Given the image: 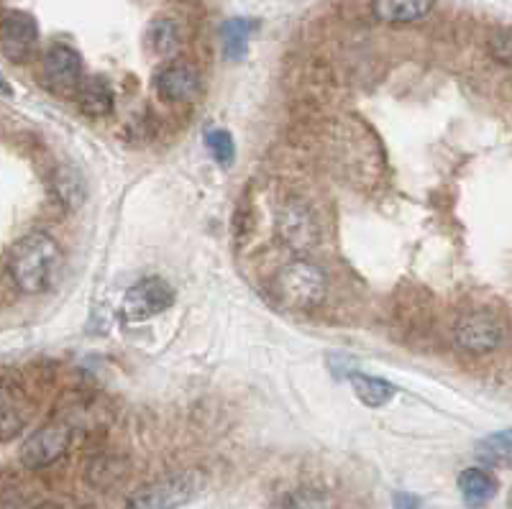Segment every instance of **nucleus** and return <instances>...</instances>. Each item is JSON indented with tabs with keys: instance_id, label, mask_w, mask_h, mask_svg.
Instances as JSON below:
<instances>
[{
	"instance_id": "f257e3e1",
	"label": "nucleus",
	"mask_w": 512,
	"mask_h": 509,
	"mask_svg": "<svg viewBox=\"0 0 512 509\" xmlns=\"http://www.w3.org/2000/svg\"><path fill=\"white\" fill-rule=\"evenodd\" d=\"M62 264V249L49 233H29L18 243H13L8 254V272L13 284L26 295L47 292L54 284L57 269Z\"/></svg>"
},
{
	"instance_id": "f03ea898",
	"label": "nucleus",
	"mask_w": 512,
	"mask_h": 509,
	"mask_svg": "<svg viewBox=\"0 0 512 509\" xmlns=\"http://www.w3.org/2000/svg\"><path fill=\"white\" fill-rule=\"evenodd\" d=\"M326 290V272L318 264L305 259L290 261L287 267L280 269L277 279H274V292L292 310L318 307L323 302V297H326Z\"/></svg>"
},
{
	"instance_id": "7ed1b4c3",
	"label": "nucleus",
	"mask_w": 512,
	"mask_h": 509,
	"mask_svg": "<svg viewBox=\"0 0 512 509\" xmlns=\"http://www.w3.org/2000/svg\"><path fill=\"white\" fill-rule=\"evenodd\" d=\"M198 476L195 474H172L164 479L152 481L128 499L126 509H180L198 492Z\"/></svg>"
},
{
	"instance_id": "20e7f679",
	"label": "nucleus",
	"mask_w": 512,
	"mask_h": 509,
	"mask_svg": "<svg viewBox=\"0 0 512 509\" xmlns=\"http://www.w3.org/2000/svg\"><path fill=\"white\" fill-rule=\"evenodd\" d=\"M172 302H175L172 284L164 282L162 277L141 279V282H136L134 287L123 295L121 315L128 323H144V320L169 310Z\"/></svg>"
},
{
	"instance_id": "39448f33",
	"label": "nucleus",
	"mask_w": 512,
	"mask_h": 509,
	"mask_svg": "<svg viewBox=\"0 0 512 509\" xmlns=\"http://www.w3.org/2000/svg\"><path fill=\"white\" fill-rule=\"evenodd\" d=\"M82 80V59L67 44H54L44 54V82L59 98H77Z\"/></svg>"
},
{
	"instance_id": "423d86ee",
	"label": "nucleus",
	"mask_w": 512,
	"mask_h": 509,
	"mask_svg": "<svg viewBox=\"0 0 512 509\" xmlns=\"http://www.w3.org/2000/svg\"><path fill=\"white\" fill-rule=\"evenodd\" d=\"M72 443V430L70 425L64 423H49L44 428L36 430L34 435L26 438L21 446V463L26 469H47L52 463L67 453Z\"/></svg>"
},
{
	"instance_id": "0eeeda50",
	"label": "nucleus",
	"mask_w": 512,
	"mask_h": 509,
	"mask_svg": "<svg viewBox=\"0 0 512 509\" xmlns=\"http://www.w3.org/2000/svg\"><path fill=\"white\" fill-rule=\"evenodd\" d=\"M454 341L466 353L497 351L505 341V328L489 313H469L456 323Z\"/></svg>"
},
{
	"instance_id": "6e6552de",
	"label": "nucleus",
	"mask_w": 512,
	"mask_h": 509,
	"mask_svg": "<svg viewBox=\"0 0 512 509\" xmlns=\"http://www.w3.org/2000/svg\"><path fill=\"white\" fill-rule=\"evenodd\" d=\"M39 44L36 18L26 11H6L0 18V47L11 62H26Z\"/></svg>"
},
{
	"instance_id": "1a4fd4ad",
	"label": "nucleus",
	"mask_w": 512,
	"mask_h": 509,
	"mask_svg": "<svg viewBox=\"0 0 512 509\" xmlns=\"http://www.w3.org/2000/svg\"><path fill=\"white\" fill-rule=\"evenodd\" d=\"M154 87L169 103H187L200 93V75L192 64L172 62L157 72Z\"/></svg>"
},
{
	"instance_id": "9d476101",
	"label": "nucleus",
	"mask_w": 512,
	"mask_h": 509,
	"mask_svg": "<svg viewBox=\"0 0 512 509\" xmlns=\"http://www.w3.org/2000/svg\"><path fill=\"white\" fill-rule=\"evenodd\" d=\"M436 0H372V13L377 21L390 26L415 24L431 16Z\"/></svg>"
},
{
	"instance_id": "9b49d317",
	"label": "nucleus",
	"mask_w": 512,
	"mask_h": 509,
	"mask_svg": "<svg viewBox=\"0 0 512 509\" xmlns=\"http://www.w3.org/2000/svg\"><path fill=\"white\" fill-rule=\"evenodd\" d=\"M52 190L54 197L62 203V208L70 210V213L80 210L82 203H85V197H88L85 177H82L80 169L72 167V164H62V167L54 169Z\"/></svg>"
},
{
	"instance_id": "f8f14e48",
	"label": "nucleus",
	"mask_w": 512,
	"mask_h": 509,
	"mask_svg": "<svg viewBox=\"0 0 512 509\" xmlns=\"http://www.w3.org/2000/svg\"><path fill=\"white\" fill-rule=\"evenodd\" d=\"M497 479L489 471L484 469H464L459 476V492H461V499H464V504L469 509H479L484 507V504H489L492 499L497 497Z\"/></svg>"
},
{
	"instance_id": "ddd939ff",
	"label": "nucleus",
	"mask_w": 512,
	"mask_h": 509,
	"mask_svg": "<svg viewBox=\"0 0 512 509\" xmlns=\"http://www.w3.org/2000/svg\"><path fill=\"white\" fill-rule=\"evenodd\" d=\"M77 103L80 110L90 118H103L113 110V90L108 85V80L100 75L85 77L77 90Z\"/></svg>"
},
{
	"instance_id": "4468645a",
	"label": "nucleus",
	"mask_w": 512,
	"mask_h": 509,
	"mask_svg": "<svg viewBox=\"0 0 512 509\" xmlns=\"http://www.w3.org/2000/svg\"><path fill=\"white\" fill-rule=\"evenodd\" d=\"M26 423L24 397L8 382H0V440H11Z\"/></svg>"
},
{
	"instance_id": "2eb2a0df",
	"label": "nucleus",
	"mask_w": 512,
	"mask_h": 509,
	"mask_svg": "<svg viewBox=\"0 0 512 509\" xmlns=\"http://www.w3.org/2000/svg\"><path fill=\"white\" fill-rule=\"evenodd\" d=\"M280 231L290 246H310L315 243V223L310 218L308 210L303 208H290L287 213H282L280 218Z\"/></svg>"
},
{
	"instance_id": "dca6fc26",
	"label": "nucleus",
	"mask_w": 512,
	"mask_h": 509,
	"mask_svg": "<svg viewBox=\"0 0 512 509\" xmlns=\"http://www.w3.org/2000/svg\"><path fill=\"white\" fill-rule=\"evenodd\" d=\"M477 458L487 466L512 469V428L487 435L477 443Z\"/></svg>"
},
{
	"instance_id": "f3484780",
	"label": "nucleus",
	"mask_w": 512,
	"mask_h": 509,
	"mask_svg": "<svg viewBox=\"0 0 512 509\" xmlns=\"http://www.w3.org/2000/svg\"><path fill=\"white\" fill-rule=\"evenodd\" d=\"M249 39H251V24L246 18H231L221 26V47L226 59L231 62H241L249 52Z\"/></svg>"
},
{
	"instance_id": "a211bd4d",
	"label": "nucleus",
	"mask_w": 512,
	"mask_h": 509,
	"mask_svg": "<svg viewBox=\"0 0 512 509\" xmlns=\"http://www.w3.org/2000/svg\"><path fill=\"white\" fill-rule=\"evenodd\" d=\"M351 387H354L361 405H367V407L387 405L397 392L390 382H384V379H379V376H367V374L351 376Z\"/></svg>"
},
{
	"instance_id": "6ab92c4d",
	"label": "nucleus",
	"mask_w": 512,
	"mask_h": 509,
	"mask_svg": "<svg viewBox=\"0 0 512 509\" xmlns=\"http://www.w3.org/2000/svg\"><path fill=\"white\" fill-rule=\"evenodd\" d=\"M149 47H152L154 54L159 57H169V54H175L182 44V34L180 26L175 21H169V18H159L149 26Z\"/></svg>"
},
{
	"instance_id": "aec40b11",
	"label": "nucleus",
	"mask_w": 512,
	"mask_h": 509,
	"mask_svg": "<svg viewBox=\"0 0 512 509\" xmlns=\"http://www.w3.org/2000/svg\"><path fill=\"white\" fill-rule=\"evenodd\" d=\"M205 146H208L213 159H216L223 169L231 167L233 157H236V144H233V136L228 134V131H223V128L208 131V134H205Z\"/></svg>"
},
{
	"instance_id": "412c9836",
	"label": "nucleus",
	"mask_w": 512,
	"mask_h": 509,
	"mask_svg": "<svg viewBox=\"0 0 512 509\" xmlns=\"http://www.w3.org/2000/svg\"><path fill=\"white\" fill-rule=\"evenodd\" d=\"M392 507L395 509H425V504H423V499L415 497V494L395 492V497H392Z\"/></svg>"
},
{
	"instance_id": "4be33fe9",
	"label": "nucleus",
	"mask_w": 512,
	"mask_h": 509,
	"mask_svg": "<svg viewBox=\"0 0 512 509\" xmlns=\"http://www.w3.org/2000/svg\"><path fill=\"white\" fill-rule=\"evenodd\" d=\"M0 95H6V98H8V95H13V87L8 85L6 77H3V75H0Z\"/></svg>"
},
{
	"instance_id": "5701e85b",
	"label": "nucleus",
	"mask_w": 512,
	"mask_h": 509,
	"mask_svg": "<svg viewBox=\"0 0 512 509\" xmlns=\"http://www.w3.org/2000/svg\"><path fill=\"white\" fill-rule=\"evenodd\" d=\"M34 509H62V507H59V504L47 502V504H39V507H34Z\"/></svg>"
},
{
	"instance_id": "b1692460",
	"label": "nucleus",
	"mask_w": 512,
	"mask_h": 509,
	"mask_svg": "<svg viewBox=\"0 0 512 509\" xmlns=\"http://www.w3.org/2000/svg\"><path fill=\"white\" fill-rule=\"evenodd\" d=\"M507 504H510V507H512V489H510V497H507Z\"/></svg>"
}]
</instances>
